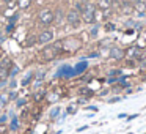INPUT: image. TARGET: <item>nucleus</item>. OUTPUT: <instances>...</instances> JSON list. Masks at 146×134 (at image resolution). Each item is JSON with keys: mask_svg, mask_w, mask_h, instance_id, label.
I'll use <instances>...</instances> for the list:
<instances>
[{"mask_svg": "<svg viewBox=\"0 0 146 134\" xmlns=\"http://www.w3.org/2000/svg\"><path fill=\"white\" fill-rule=\"evenodd\" d=\"M60 48H61V43H57V44H54V46H46V48L41 51V57H42V60L50 62V60H54V58H57Z\"/></svg>", "mask_w": 146, "mask_h": 134, "instance_id": "obj_1", "label": "nucleus"}, {"mask_svg": "<svg viewBox=\"0 0 146 134\" xmlns=\"http://www.w3.org/2000/svg\"><path fill=\"white\" fill-rule=\"evenodd\" d=\"M80 14H82L83 22H86V24L94 22V21H96V7H94L93 3H86L85 7L82 8Z\"/></svg>", "mask_w": 146, "mask_h": 134, "instance_id": "obj_2", "label": "nucleus"}, {"mask_svg": "<svg viewBox=\"0 0 146 134\" xmlns=\"http://www.w3.org/2000/svg\"><path fill=\"white\" fill-rule=\"evenodd\" d=\"M38 21H39L41 25L47 27L55 21V13L52 10H49V8H42V10L38 13Z\"/></svg>", "mask_w": 146, "mask_h": 134, "instance_id": "obj_3", "label": "nucleus"}, {"mask_svg": "<svg viewBox=\"0 0 146 134\" xmlns=\"http://www.w3.org/2000/svg\"><path fill=\"white\" fill-rule=\"evenodd\" d=\"M52 40H54V32H52V30H42V32H39V35L36 36V41H38L39 44H47Z\"/></svg>", "mask_w": 146, "mask_h": 134, "instance_id": "obj_4", "label": "nucleus"}, {"mask_svg": "<svg viewBox=\"0 0 146 134\" xmlns=\"http://www.w3.org/2000/svg\"><path fill=\"white\" fill-rule=\"evenodd\" d=\"M66 21L71 24V25H79L80 21H82V14H80L79 10H71L66 16Z\"/></svg>", "mask_w": 146, "mask_h": 134, "instance_id": "obj_5", "label": "nucleus"}, {"mask_svg": "<svg viewBox=\"0 0 146 134\" xmlns=\"http://www.w3.org/2000/svg\"><path fill=\"white\" fill-rule=\"evenodd\" d=\"M110 57H111V58H115V60H121V58L124 57V52L121 51L119 48H111V51H110Z\"/></svg>", "mask_w": 146, "mask_h": 134, "instance_id": "obj_6", "label": "nucleus"}, {"mask_svg": "<svg viewBox=\"0 0 146 134\" xmlns=\"http://www.w3.org/2000/svg\"><path fill=\"white\" fill-rule=\"evenodd\" d=\"M111 3H113V0H99L98 7L101 8V10H108V8L111 7Z\"/></svg>", "mask_w": 146, "mask_h": 134, "instance_id": "obj_7", "label": "nucleus"}, {"mask_svg": "<svg viewBox=\"0 0 146 134\" xmlns=\"http://www.w3.org/2000/svg\"><path fill=\"white\" fill-rule=\"evenodd\" d=\"M85 70H86V62H80L79 65L74 66V73H76V74H82Z\"/></svg>", "mask_w": 146, "mask_h": 134, "instance_id": "obj_8", "label": "nucleus"}, {"mask_svg": "<svg viewBox=\"0 0 146 134\" xmlns=\"http://www.w3.org/2000/svg\"><path fill=\"white\" fill-rule=\"evenodd\" d=\"M8 76H10V68L2 66V65H0V80H2V79H7Z\"/></svg>", "mask_w": 146, "mask_h": 134, "instance_id": "obj_9", "label": "nucleus"}, {"mask_svg": "<svg viewBox=\"0 0 146 134\" xmlns=\"http://www.w3.org/2000/svg\"><path fill=\"white\" fill-rule=\"evenodd\" d=\"M30 3H32V0H17V7H19L21 10H25V8H29Z\"/></svg>", "mask_w": 146, "mask_h": 134, "instance_id": "obj_10", "label": "nucleus"}, {"mask_svg": "<svg viewBox=\"0 0 146 134\" xmlns=\"http://www.w3.org/2000/svg\"><path fill=\"white\" fill-rule=\"evenodd\" d=\"M123 13H124V14L133 13V7H132L130 3H123Z\"/></svg>", "mask_w": 146, "mask_h": 134, "instance_id": "obj_11", "label": "nucleus"}, {"mask_svg": "<svg viewBox=\"0 0 146 134\" xmlns=\"http://www.w3.org/2000/svg\"><path fill=\"white\" fill-rule=\"evenodd\" d=\"M35 43H38V41H36V38H35V36H30V38L25 41V46H27V48H32Z\"/></svg>", "mask_w": 146, "mask_h": 134, "instance_id": "obj_12", "label": "nucleus"}, {"mask_svg": "<svg viewBox=\"0 0 146 134\" xmlns=\"http://www.w3.org/2000/svg\"><path fill=\"white\" fill-rule=\"evenodd\" d=\"M8 133V126L5 123H0V134H7Z\"/></svg>", "mask_w": 146, "mask_h": 134, "instance_id": "obj_13", "label": "nucleus"}, {"mask_svg": "<svg viewBox=\"0 0 146 134\" xmlns=\"http://www.w3.org/2000/svg\"><path fill=\"white\" fill-rule=\"evenodd\" d=\"M129 54L130 55H138V49H137V48H130L129 49Z\"/></svg>", "mask_w": 146, "mask_h": 134, "instance_id": "obj_14", "label": "nucleus"}, {"mask_svg": "<svg viewBox=\"0 0 146 134\" xmlns=\"http://www.w3.org/2000/svg\"><path fill=\"white\" fill-rule=\"evenodd\" d=\"M32 77H33V74H30V76H29V77H25V79H24V80H22V85H27V84H29V82H30V80H32Z\"/></svg>", "mask_w": 146, "mask_h": 134, "instance_id": "obj_15", "label": "nucleus"}, {"mask_svg": "<svg viewBox=\"0 0 146 134\" xmlns=\"http://www.w3.org/2000/svg\"><path fill=\"white\" fill-rule=\"evenodd\" d=\"M11 121H13V123H11V129H16V128H17V118L14 117Z\"/></svg>", "mask_w": 146, "mask_h": 134, "instance_id": "obj_16", "label": "nucleus"}, {"mask_svg": "<svg viewBox=\"0 0 146 134\" xmlns=\"http://www.w3.org/2000/svg\"><path fill=\"white\" fill-rule=\"evenodd\" d=\"M115 74H121V71H119V70H113V71H110V76H115Z\"/></svg>", "mask_w": 146, "mask_h": 134, "instance_id": "obj_17", "label": "nucleus"}, {"mask_svg": "<svg viewBox=\"0 0 146 134\" xmlns=\"http://www.w3.org/2000/svg\"><path fill=\"white\" fill-rule=\"evenodd\" d=\"M58 114H60V109H55V111L52 112V117H57Z\"/></svg>", "mask_w": 146, "mask_h": 134, "instance_id": "obj_18", "label": "nucleus"}, {"mask_svg": "<svg viewBox=\"0 0 146 134\" xmlns=\"http://www.w3.org/2000/svg\"><path fill=\"white\" fill-rule=\"evenodd\" d=\"M96 33H98V27H94V29L91 30V35H93V36H96Z\"/></svg>", "mask_w": 146, "mask_h": 134, "instance_id": "obj_19", "label": "nucleus"}, {"mask_svg": "<svg viewBox=\"0 0 146 134\" xmlns=\"http://www.w3.org/2000/svg\"><path fill=\"white\" fill-rule=\"evenodd\" d=\"M132 2H133V5H135V3H140V2H143V0H132Z\"/></svg>", "mask_w": 146, "mask_h": 134, "instance_id": "obj_20", "label": "nucleus"}, {"mask_svg": "<svg viewBox=\"0 0 146 134\" xmlns=\"http://www.w3.org/2000/svg\"><path fill=\"white\" fill-rule=\"evenodd\" d=\"M5 2H7V3H10V2H11V0H5Z\"/></svg>", "mask_w": 146, "mask_h": 134, "instance_id": "obj_21", "label": "nucleus"}]
</instances>
